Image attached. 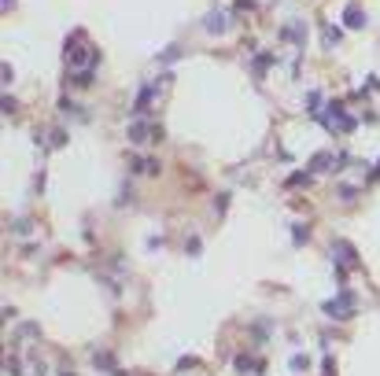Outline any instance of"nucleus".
Returning a JSON list of instances; mask_svg holds the SVG:
<instances>
[{
  "label": "nucleus",
  "instance_id": "obj_1",
  "mask_svg": "<svg viewBox=\"0 0 380 376\" xmlns=\"http://www.w3.org/2000/svg\"><path fill=\"white\" fill-rule=\"evenodd\" d=\"M347 11H351V15H347V22H351V26H358V22H366V19H362V15H358V7H347Z\"/></svg>",
  "mask_w": 380,
  "mask_h": 376
}]
</instances>
